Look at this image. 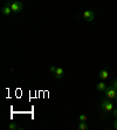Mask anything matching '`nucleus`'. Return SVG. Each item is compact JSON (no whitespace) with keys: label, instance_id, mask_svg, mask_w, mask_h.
I'll return each mask as SVG.
<instances>
[{"label":"nucleus","instance_id":"423d86ee","mask_svg":"<svg viewBox=\"0 0 117 130\" xmlns=\"http://www.w3.org/2000/svg\"><path fill=\"white\" fill-rule=\"evenodd\" d=\"M63 69L61 68V67H57L56 68V70H55V73H54V76H55V79H57V80H60V79H62L63 77Z\"/></svg>","mask_w":117,"mask_h":130},{"label":"nucleus","instance_id":"ddd939ff","mask_svg":"<svg viewBox=\"0 0 117 130\" xmlns=\"http://www.w3.org/2000/svg\"><path fill=\"white\" fill-rule=\"evenodd\" d=\"M111 115L115 116L117 118V109H112V111H111Z\"/></svg>","mask_w":117,"mask_h":130},{"label":"nucleus","instance_id":"2eb2a0df","mask_svg":"<svg viewBox=\"0 0 117 130\" xmlns=\"http://www.w3.org/2000/svg\"><path fill=\"white\" fill-rule=\"evenodd\" d=\"M114 129H116V130H117V120L114 122Z\"/></svg>","mask_w":117,"mask_h":130},{"label":"nucleus","instance_id":"f8f14e48","mask_svg":"<svg viewBox=\"0 0 117 130\" xmlns=\"http://www.w3.org/2000/svg\"><path fill=\"white\" fill-rule=\"evenodd\" d=\"M56 68H57V67H55V66H51V67H49V72H51L52 74H54L55 70H56Z\"/></svg>","mask_w":117,"mask_h":130},{"label":"nucleus","instance_id":"1a4fd4ad","mask_svg":"<svg viewBox=\"0 0 117 130\" xmlns=\"http://www.w3.org/2000/svg\"><path fill=\"white\" fill-rule=\"evenodd\" d=\"M78 129H80V130H88V129H89L87 122H81V123L78 124Z\"/></svg>","mask_w":117,"mask_h":130},{"label":"nucleus","instance_id":"f03ea898","mask_svg":"<svg viewBox=\"0 0 117 130\" xmlns=\"http://www.w3.org/2000/svg\"><path fill=\"white\" fill-rule=\"evenodd\" d=\"M9 5H11V8H12L13 13H19L24 8V4H22V1H20V0H13V1L9 3Z\"/></svg>","mask_w":117,"mask_h":130},{"label":"nucleus","instance_id":"4468645a","mask_svg":"<svg viewBox=\"0 0 117 130\" xmlns=\"http://www.w3.org/2000/svg\"><path fill=\"white\" fill-rule=\"evenodd\" d=\"M112 86H114V87L117 89V80H114V82H112Z\"/></svg>","mask_w":117,"mask_h":130},{"label":"nucleus","instance_id":"39448f33","mask_svg":"<svg viewBox=\"0 0 117 130\" xmlns=\"http://www.w3.org/2000/svg\"><path fill=\"white\" fill-rule=\"evenodd\" d=\"M1 13H3L5 17H8V15H11V13L12 12V8H11V5H9V3H7L5 6L3 7V9H1Z\"/></svg>","mask_w":117,"mask_h":130},{"label":"nucleus","instance_id":"dca6fc26","mask_svg":"<svg viewBox=\"0 0 117 130\" xmlns=\"http://www.w3.org/2000/svg\"><path fill=\"white\" fill-rule=\"evenodd\" d=\"M115 100H116V102H117V95H116V96H115Z\"/></svg>","mask_w":117,"mask_h":130},{"label":"nucleus","instance_id":"20e7f679","mask_svg":"<svg viewBox=\"0 0 117 130\" xmlns=\"http://www.w3.org/2000/svg\"><path fill=\"white\" fill-rule=\"evenodd\" d=\"M94 17H95V14H94L93 11H90V9H86L83 12V19L86 20V21L90 22L94 20Z\"/></svg>","mask_w":117,"mask_h":130},{"label":"nucleus","instance_id":"9d476101","mask_svg":"<svg viewBox=\"0 0 117 130\" xmlns=\"http://www.w3.org/2000/svg\"><path fill=\"white\" fill-rule=\"evenodd\" d=\"M9 129L11 130H16V129H22V128H20V127H18V124H15L14 122H12V123H9Z\"/></svg>","mask_w":117,"mask_h":130},{"label":"nucleus","instance_id":"f257e3e1","mask_svg":"<svg viewBox=\"0 0 117 130\" xmlns=\"http://www.w3.org/2000/svg\"><path fill=\"white\" fill-rule=\"evenodd\" d=\"M114 109V106L112 103L110 102L109 99H105V100L101 101V111L103 112H111Z\"/></svg>","mask_w":117,"mask_h":130},{"label":"nucleus","instance_id":"0eeeda50","mask_svg":"<svg viewBox=\"0 0 117 130\" xmlns=\"http://www.w3.org/2000/svg\"><path fill=\"white\" fill-rule=\"evenodd\" d=\"M98 76H99V79H101V80H105V79H108V76H109L108 70H107V69H102L101 72H99Z\"/></svg>","mask_w":117,"mask_h":130},{"label":"nucleus","instance_id":"6e6552de","mask_svg":"<svg viewBox=\"0 0 117 130\" xmlns=\"http://www.w3.org/2000/svg\"><path fill=\"white\" fill-rule=\"evenodd\" d=\"M107 87H108V86L105 85L104 82H99V83H97L96 85V89L98 91H104L105 89H107Z\"/></svg>","mask_w":117,"mask_h":130},{"label":"nucleus","instance_id":"9b49d317","mask_svg":"<svg viewBox=\"0 0 117 130\" xmlns=\"http://www.w3.org/2000/svg\"><path fill=\"white\" fill-rule=\"evenodd\" d=\"M78 118H80V121H81V122H87V120H88L87 116L83 115V114H81V115L78 116Z\"/></svg>","mask_w":117,"mask_h":130},{"label":"nucleus","instance_id":"7ed1b4c3","mask_svg":"<svg viewBox=\"0 0 117 130\" xmlns=\"http://www.w3.org/2000/svg\"><path fill=\"white\" fill-rule=\"evenodd\" d=\"M104 93H105V97H107V99L112 100V99H115V96L117 95V89L114 87V86H110V87H107Z\"/></svg>","mask_w":117,"mask_h":130}]
</instances>
